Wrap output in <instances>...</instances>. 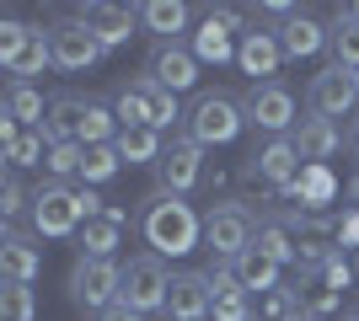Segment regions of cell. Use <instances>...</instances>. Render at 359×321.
Returning <instances> with one entry per match:
<instances>
[{
  "label": "cell",
  "instance_id": "obj_37",
  "mask_svg": "<svg viewBox=\"0 0 359 321\" xmlns=\"http://www.w3.org/2000/svg\"><path fill=\"white\" fill-rule=\"evenodd\" d=\"M22 38H27V27H22V22H11V16H6V22H0V59H11V54H16V43H22Z\"/></svg>",
  "mask_w": 359,
  "mask_h": 321
},
{
  "label": "cell",
  "instance_id": "obj_42",
  "mask_svg": "<svg viewBox=\"0 0 359 321\" xmlns=\"http://www.w3.org/2000/svg\"><path fill=\"white\" fill-rule=\"evenodd\" d=\"M354 321H359V316H354Z\"/></svg>",
  "mask_w": 359,
  "mask_h": 321
},
{
  "label": "cell",
  "instance_id": "obj_16",
  "mask_svg": "<svg viewBox=\"0 0 359 321\" xmlns=\"http://www.w3.org/2000/svg\"><path fill=\"white\" fill-rule=\"evenodd\" d=\"M48 38H54V70H70V76H75V70H91V64L107 54V48L75 22V16H70V22H54Z\"/></svg>",
  "mask_w": 359,
  "mask_h": 321
},
{
  "label": "cell",
  "instance_id": "obj_31",
  "mask_svg": "<svg viewBox=\"0 0 359 321\" xmlns=\"http://www.w3.org/2000/svg\"><path fill=\"white\" fill-rule=\"evenodd\" d=\"M81 183H113L118 177V166H123V155H118V145H81Z\"/></svg>",
  "mask_w": 359,
  "mask_h": 321
},
{
  "label": "cell",
  "instance_id": "obj_4",
  "mask_svg": "<svg viewBox=\"0 0 359 321\" xmlns=\"http://www.w3.org/2000/svg\"><path fill=\"white\" fill-rule=\"evenodd\" d=\"M241 123H247V107L225 92H198L194 107H188V139L204 145V150L210 145H231L241 134Z\"/></svg>",
  "mask_w": 359,
  "mask_h": 321
},
{
  "label": "cell",
  "instance_id": "obj_11",
  "mask_svg": "<svg viewBox=\"0 0 359 321\" xmlns=\"http://www.w3.org/2000/svg\"><path fill=\"white\" fill-rule=\"evenodd\" d=\"M75 22L97 38L102 48H118V43H129L140 32V6H113V0H86L81 11H75Z\"/></svg>",
  "mask_w": 359,
  "mask_h": 321
},
{
  "label": "cell",
  "instance_id": "obj_32",
  "mask_svg": "<svg viewBox=\"0 0 359 321\" xmlns=\"http://www.w3.org/2000/svg\"><path fill=\"white\" fill-rule=\"evenodd\" d=\"M285 193L316 209V204H327V199H332V171H327V166H300V177L285 187Z\"/></svg>",
  "mask_w": 359,
  "mask_h": 321
},
{
  "label": "cell",
  "instance_id": "obj_17",
  "mask_svg": "<svg viewBox=\"0 0 359 321\" xmlns=\"http://www.w3.org/2000/svg\"><path fill=\"white\" fill-rule=\"evenodd\" d=\"M236 64H241V76H252L257 80H279V64H285V48H279V32H241V43H236Z\"/></svg>",
  "mask_w": 359,
  "mask_h": 321
},
{
  "label": "cell",
  "instance_id": "obj_1",
  "mask_svg": "<svg viewBox=\"0 0 359 321\" xmlns=\"http://www.w3.org/2000/svg\"><path fill=\"white\" fill-rule=\"evenodd\" d=\"M140 236H145V246L156 252V257H188L198 241H204V220L194 214V204H182L177 193H150L145 209H140Z\"/></svg>",
  "mask_w": 359,
  "mask_h": 321
},
{
  "label": "cell",
  "instance_id": "obj_18",
  "mask_svg": "<svg viewBox=\"0 0 359 321\" xmlns=\"http://www.w3.org/2000/svg\"><path fill=\"white\" fill-rule=\"evenodd\" d=\"M0 273H6V284H32L43 273V252L32 246L27 230L6 225V236H0Z\"/></svg>",
  "mask_w": 359,
  "mask_h": 321
},
{
  "label": "cell",
  "instance_id": "obj_25",
  "mask_svg": "<svg viewBox=\"0 0 359 321\" xmlns=\"http://www.w3.org/2000/svg\"><path fill=\"white\" fill-rule=\"evenodd\" d=\"M231 273H236V284L247 294H269V290H279V273H285V268H279L263 246H247V252L231 262Z\"/></svg>",
  "mask_w": 359,
  "mask_h": 321
},
{
  "label": "cell",
  "instance_id": "obj_3",
  "mask_svg": "<svg viewBox=\"0 0 359 321\" xmlns=\"http://www.w3.org/2000/svg\"><path fill=\"white\" fill-rule=\"evenodd\" d=\"M113 113H118V129H172V123L182 118L177 113V97L161 92L156 80L135 76V80H123L118 92H113Z\"/></svg>",
  "mask_w": 359,
  "mask_h": 321
},
{
  "label": "cell",
  "instance_id": "obj_24",
  "mask_svg": "<svg viewBox=\"0 0 359 321\" xmlns=\"http://www.w3.org/2000/svg\"><path fill=\"white\" fill-rule=\"evenodd\" d=\"M0 113L16 123V129H43L48 107H43V92L32 80H6V97H0Z\"/></svg>",
  "mask_w": 359,
  "mask_h": 321
},
{
  "label": "cell",
  "instance_id": "obj_39",
  "mask_svg": "<svg viewBox=\"0 0 359 321\" xmlns=\"http://www.w3.org/2000/svg\"><path fill=\"white\" fill-rule=\"evenodd\" d=\"M354 284H359V246H354Z\"/></svg>",
  "mask_w": 359,
  "mask_h": 321
},
{
  "label": "cell",
  "instance_id": "obj_7",
  "mask_svg": "<svg viewBox=\"0 0 359 321\" xmlns=\"http://www.w3.org/2000/svg\"><path fill=\"white\" fill-rule=\"evenodd\" d=\"M166 294H172V273H166V262L156 257V252H145V257H129V262H123L118 300H123L129 311H140V316L161 311V316H166Z\"/></svg>",
  "mask_w": 359,
  "mask_h": 321
},
{
  "label": "cell",
  "instance_id": "obj_2",
  "mask_svg": "<svg viewBox=\"0 0 359 321\" xmlns=\"http://www.w3.org/2000/svg\"><path fill=\"white\" fill-rule=\"evenodd\" d=\"M32 236L38 241H65V236H81L86 225V187H70V183H43L32 193Z\"/></svg>",
  "mask_w": 359,
  "mask_h": 321
},
{
  "label": "cell",
  "instance_id": "obj_5",
  "mask_svg": "<svg viewBox=\"0 0 359 321\" xmlns=\"http://www.w3.org/2000/svg\"><path fill=\"white\" fill-rule=\"evenodd\" d=\"M118 284H123V262L118 257H75L70 268V300L81 311H97L102 316L107 306H118Z\"/></svg>",
  "mask_w": 359,
  "mask_h": 321
},
{
  "label": "cell",
  "instance_id": "obj_21",
  "mask_svg": "<svg viewBox=\"0 0 359 321\" xmlns=\"http://www.w3.org/2000/svg\"><path fill=\"white\" fill-rule=\"evenodd\" d=\"M123 225H129V214L118 204H107L102 214H91L86 225H81V257H113L123 241Z\"/></svg>",
  "mask_w": 359,
  "mask_h": 321
},
{
  "label": "cell",
  "instance_id": "obj_29",
  "mask_svg": "<svg viewBox=\"0 0 359 321\" xmlns=\"http://www.w3.org/2000/svg\"><path fill=\"white\" fill-rule=\"evenodd\" d=\"M113 145H118V155L129 166H161V155H166V145H161L156 129H118Z\"/></svg>",
  "mask_w": 359,
  "mask_h": 321
},
{
  "label": "cell",
  "instance_id": "obj_20",
  "mask_svg": "<svg viewBox=\"0 0 359 321\" xmlns=\"http://www.w3.org/2000/svg\"><path fill=\"white\" fill-rule=\"evenodd\" d=\"M6 64V80H32V76H43L48 64H54V38H48V27H27V38L16 43L11 59H0Z\"/></svg>",
  "mask_w": 359,
  "mask_h": 321
},
{
  "label": "cell",
  "instance_id": "obj_27",
  "mask_svg": "<svg viewBox=\"0 0 359 321\" xmlns=\"http://www.w3.org/2000/svg\"><path fill=\"white\" fill-rule=\"evenodd\" d=\"M0 155H6V171L43 166L48 161V139H43V129H22V134H11L6 145H0Z\"/></svg>",
  "mask_w": 359,
  "mask_h": 321
},
{
  "label": "cell",
  "instance_id": "obj_41",
  "mask_svg": "<svg viewBox=\"0 0 359 321\" xmlns=\"http://www.w3.org/2000/svg\"><path fill=\"white\" fill-rule=\"evenodd\" d=\"M354 86H359V70H354Z\"/></svg>",
  "mask_w": 359,
  "mask_h": 321
},
{
  "label": "cell",
  "instance_id": "obj_34",
  "mask_svg": "<svg viewBox=\"0 0 359 321\" xmlns=\"http://www.w3.org/2000/svg\"><path fill=\"white\" fill-rule=\"evenodd\" d=\"M0 316L6 321H32L38 316V290H32V284H6V290H0Z\"/></svg>",
  "mask_w": 359,
  "mask_h": 321
},
{
  "label": "cell",
  "instance_id": "obj_26",
  "mask_svg": "<svg viewBox=\"0 0 359 321\" xmlns=\"http://www.w3.org/2000/svg\"><path fill=\"white\" fill-rule=\"evenodd\" d=\"M140 27L156 32V43H182L188 6H182V0H145V6H140Z\"/></svg>",
  "mask_w": 359,
  "mask_h": 321
},
{
  "label": "cell",
  "instance_id": "obj_15",
  "mask_svg": "<svg viewBox=\"0 0 359 321\" xmlns=\"http://www.w3.org/2000/svg\"><path fill=\"white\" fill-rule=\"evenodd\" d=\"M91 97H75V92H60L48 97V118H43V139L48 145H81L86 139V123H91Z\"/></svg>",
  "mask_w": 359,
  "mask_h": 321
},
{
  "label": "cell",
  "instance_id": "obj_12",
  "mask_svg": "<svg viewBox=\"0 0 359 321\" xmlns=\"http://www.w3.org/2000/svg\"><path fill=\"white\" fill-rule=\"evenodd\" d=\"M145 80H156L161 92H194L198 86V59H194V48L188 43H156L150 48V59H145Z\"/></svg>",
  "mask_w": 359,
  "mask_h": 321
},
{
  "label": "cell",
  "instance_id": "obj_35",
  "mask_svg": "<svg viewBox=\"0 0 359 321\" xmlns=\"http://www.w3.org/2000/svg\"><path fill=\"white\" fill-rule=\"evenodd\" d=\"M81 145H48V177H54V183H70V177H81Z\"/></svg>",
  "mask_w": 359,
  "mask_h": 321
},
{
  "label": "cell",
  "instance_id": "obj_28",
  "mask_svg": "<svg viewBox=\"0 0 359 321\" xmlns=\"http://www.w3.org/2000/svg\"><path fill=\"white\" fill-rule=\"evenodd\" d=\"M327 48H332V64H344V70H359V16L338 11L332 16V27H327Z\"/></svg>",
  "mask_w": 359,
  "mask_h": 321
},
{
  "label": "cell",
  "instance_id": "obj_13",
  "mask_svg": "<svg viewBox=\"0 0 359 321\" xmlns=\"http://www.w3.org/2000/svg\"><path fill=\"white\" fill-rule=\"evenodd\" d=\"M198 177H204V145H194L188 134H177L172 145H166L161 166H156V183H161V193H194Z\"/></svg>",
  "mask_w": 359,
  "mask_h": 321
},
{
  "label": "cell",
  "instance_id": "obj_36",
  "mask_svg": "<svg viewBox=\"0 0 359 321\" xmlns=\"http://www.w3.org/2000/svg\"><path fill=\"white\" fill-rule=\"evenodd\" d=\"M22 209H32V193L22 187V177H16V171H6V183H0V214H6V220H16Z\"/></svg>",
  "mask_w": 359,
  "mask_h": 321
},
{
  "label": "cell",
  "instance_id": "obj_23",
  "mask_svg": "<svg viewBox=\"0 0 359 321\" xmlns=\"http://www.w3.org/2000/svg\"><path fill=\"white\" fill-rule=\"evenodd\" d=\"M279 48H285V59H311V54L327 48V27H322L311 11H295L285 27H279Z\"/></svg>",
  "mask_w": 359,
  "mask_h": 321
},
{
  "label": "cell",
  "instance_id": "obj_8",
  "mask_svg": "<svg viewBox=\"0 0 359 321\" xmlns=\"http://www.w3.org/2000/svg\"><path fill=\"white\" fill-rule=\"evenodd\" d=\"M247 123L252 129H263L269 139H290L295 134V92H290L285 80H257L252 92H247Z\"/></svg>",
  "mask_w": 359,
  "mask_h": 321
},
{
  "label": "cell",
  "instance_id": "obj_38",
  "mask_svg": "<svg viewBox=\"0 0 359 321\" xmlns=\"http://www.w3.org/2000/svg\"><path fill=\"white\" fill-rule=\"evenodd\" d=\"M97 321H145V316H140V311H129V306L118 300V306H107V311H102Z\"/></svg>",
  "mask_w": 359,
  "mask_h": 321
},
{
  "label": "cell",
  "instance_id": "obj_40",
  "mask_svg": "<svg viewBox=\"0 0 359 321\" xmlns=\"http://www.w3.org/2000/svg\"><path fill=\"white\" fill-rule=\"evenodd\" d=\"M354 145H359V123H354Z\"/></svg>",
  "mask_w": 359,
  "mask_h": 321
},
{
  "label": "cell",
  "instance_id": "obj_22",
  "mask_svg": "<svg viewBox=\"0 0 359 321\" xmlns=\"http://www.w3.org/2000/svg\"><path fill=\"white\" fill-rule=\"evenodd\" d=\"M300 166H306V161H300L295 139H269V145L252 155V171L263 177V183H273V187H290L300 177Z\"/></svg>",
  "mask_w": 359,
  "mask_h": 321
},
{
  "label": "cell",
  "instance_id": "obj_33",
  "mask_svg": "<svg viewBox=\"0 0 359 321\" xmlns=\"http://www.w3.org/2000/svg\"><path fill=\"white\" fill-rule=\"evenodd\" d=\"M252 246H263L279 268H290V262H300V246L290 241V230L285 225H273V220H257V241Z\"/></svg>",
  "mask_w": 359,
  "mask_h": 321
},
{
  "label": "cell",
  "instance_id": "obj_14",
  "mask_svg": "<svg viewBox=\"0 0 359 321\" xmlns=\"http://www.w3.org/2000/svg\"><path fill=\"white\" fill-rule=\"evenodd\" d=\"M210 316H215V284H210V273H194V268L172 273L166 321H210Z\"/></svg>",
  "mask_w": 359,
  "mask_h": 321
},
{
  "label": "cell",
  "instance_id": "obj_19",
  "mask_svg": "<svg viewBox=\"0 0 359 321\" xmlns=\"http://www.w3.org/2000/svg\"><path fill=\"white\" fill-rule=\"evenodd\" d=\"M295 150H300V161H306V166H327V155H338L344 150V129H338V123L332 118H300L295 123Z\"/></svg>",
  "mask_w": 359,
  "mask_h": 321
},
{
  "label": "cell",
  "instance_id": "obj_30",
  "mask_svg": "<svg viewBox=\"0 0 359 321\" xmlns=\"http://www.w3.org/2000/svg\"><path fill=\"white\" fill-rule=\"evenodd\" d=\"M252 321H300V294L285 284L269 294H252Z\"/></svg>",
  "mask_w": 359,
  "mask_h": 321
},
{
  "label": "cell",
  "instance_id": "obj_9",
  "mask_svg": "<svg viewBox=\"0 0 359 321\" xmlns=\"http://www.w3.org/2000/svg\"><path fill=\"white\" fill-rule=\"evenodd\" d=\"M236 43H241V11H231V6L204 11V22L188 32V48H194L198 64H231L236 59Z\"/></svg>",
  "mask_w": 359,
  "mask_h": 321
},
{
  "label": "cell",
  "instance_id": "obj_10",
  "mask_svg": "<svg viewBox=\"0 0 359 321\" xmlns=\"http://www.w3.org/2000/svg\"><path fill=\"white\" fill-rule=\"evenodd\" d=\"M354 102H359V86H354V70H344V64H322L311 76V86H306V107H311L316 118L338 123Z\"/></svg>",
  "mask_w": 359,
  "mask_h": 321
},
{
  "label": "cell",
  "instance_id": "obj_6",
  "mask_svg": "<svg viewBox=\"0 0 359 321\" xmlns=\"http://www.w3.org/2000/svg\"><path fill=\"white\" fill-rule=\"evenodd\" d=\"M252 241H257V220H252L247 204L225 199V204H215V209L204 214V246H210L220 262H236Z\"/></svg>",
  "mask_w": 359,
  "mask_h": 321
}]
</instances>
